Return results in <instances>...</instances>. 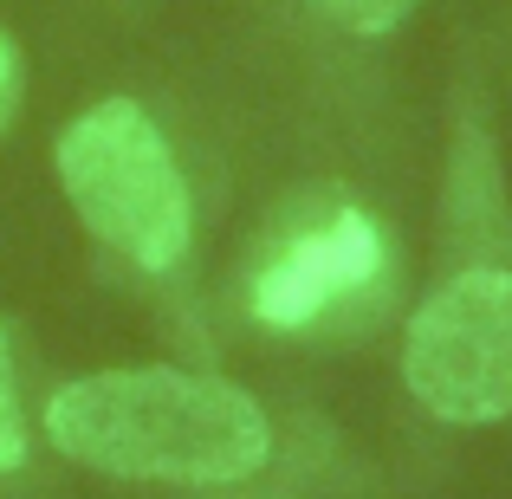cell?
Segmentation results:
<instances>
[{
    "label": "cell",
    "instance_id": "cell-3",
    "mask_svg": "<svg viewBox=\"0 0 512 499\" xmlns=\"http://www.w3.org/2000/svg\"><path fill=\"white\" fill-rule=\"evenodd\" d=\"M402 383L435 422L480 428L512 415V273L467 266L428 292L402 337Z\"/></svg>",
    "mask_w": 512,
    "mask_h": 499
},
{
    "label": "cell",
    "instance_id": "cell-6",
    "mask_svg": "<svg viewBox=\"0 0 512 499\" xmlns=\"http://www.w3.org/2000/svg\"><path fill=\"white\" fill-rule=\"evenodd\" d=\"M325 7H331V20H338V26H350V33L383 39V33H396V26L409 20L415 0H325Z\"/></svg>",
    "mask_w": 512,
    "mask_h": 499
},
{
    "label": "cell",
    "instance_id": "cell-5",
    "mask_svg": "<svg viewBox=\"0 0 512 499\" xmlns=\"http://www.w3.org/2000/svg\"><path fill=\"white\" fill-rule=\"evenodd\" d=\"M26 461V415H20V376H13L7 337H0V474Z\"/></svg>",
    "mask_w": 512,
    "mask_h": 499
},
{
    "label": "cell",
    "instance_id": "cell-1",
    "mask_svg": "<svg viewBox=\"0 0 512 499\" xmlns=\"http://www.w3.org/2000/svg\"><path fill=\"white\" fill-rule=\"evenodd\" d=\"M46 441L78 467L169 487H227L266 467L273 422L227 376L201 370H98L52 389Z\"/></svg>",
    "mask_w": 512,
    "mask_h": 499
},
{
    "label": "cell",
    "instance_id": "cell-2",
    "mask_svg": "<svg viewBox=\"0 0 512 499\" xmlns=\"http://www.w3.org/2000/svg\"><path fill=\"white\" fill-rule=\"evenodd\" d=\"M59 182L78 221L143 273H169L188 253V182L143 104L104 98L72 117L59 137Z\"/></svg>",
    "mask_w": 512,
    "mask_h": 499
},
{
    "label": "cell",
    "instance_id": "cell-7",
    "mask_svg": "<svg viewBox=\"0 0 512 499\" xmlns=\"http://www.w3.org/2000/svg\"><path fill=\"white\" fill-rule=\"evenodd\" d=\"M13 91H20V65H13V46L0 39V124L13 117Z\"/></svg>",
    "mask_w": 512,
    "mask_h": 499
},
{
    "label": "cell",
    "instance_id": "cell-4",
    "mask_svg": "<svg viewBox=\"0 0 512 499\" xmlns=\"http://www.w3.org/2000/svg\"><path fill=\"white\" fill-rule=\"evenodd\" d=\"M383 273V234L363 208H338L325 227L299 234L260 279H253V312L273 331L312 325L325 305H338L344 292H363Z\"/></svg>",
    "mask_w": 512,
    "mask_h": 499
}]
</instances>
